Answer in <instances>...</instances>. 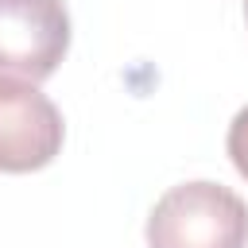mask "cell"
Masks as SVG:
<instances>
[{
    "mask_svg": "<svg viewBox=\"0 0 248 248\" xmlns=\"http://www.w3.org/2000/svg\"><path fill=\"white\" fill-rule=\"evenodd\" d=\"M244 19H248V0H244Z\"/></svg>",
    "mask_w": 248,
    "mask_h": 248,
    "instance_id": "obj_5",
    "label": "cell"
},
{
    "mask_svg": "<svg viewBox=\"0 0 248 248\" xmlns=\"http://www.w3.org/2000/svg\"><path fill=\"white\" fill-rule=\"evenodd\" d=\"M66 124L58 105L19 78H0V170L31 174L54 163L62 151Z\"/></svg>",
    "mask_w": 248,
    "mask_h": 248,
    "instance_id": "obj_3",
    "label": "cell"
},
{
    "mask_svg": "<svg viewBox=\"0 0 248 248\" xmlns=\"http://www.w3.org/2000/svg\"><path fill=\"white\" fill-rule=\"evenodd\" d=\"M248 205L221 182L170 186L147 217V248H244Z\"/></svg>",
    "mask_w": 248,
    "mask_h": 248,
    "instance_id": "obj_1",
    "label": "cell"
},
{
    "mask_svg": "<svg viewBox=\"0 0 248 248\" xmlns=\"http://www.w3.org/2000/svg\"><path fill=\"white\" fill-rule=\"evenodd\" d=\"M225 147H229V159H232L236 174H240V178H248V105L232 116L229 136H225Z\"/></svg>",
    "mask_w": 248,
    "mask_h": 248,
    "instance_id": "obj_4",
    "label": "cell"
},
{
    "mask_svg": "<svg viewBox=\"0 0 248 248\" xmlns=\"http://www.w3.org/2000/svg\"><path fill=\"white\" fill-rule=\"evenodd\" d=\"M70 50L62 0H0V78L46 81Z\"/></svg>",
    "mask_w": 248,
    "mask_h": 248,
    "instance_id": "obj_2",
    "label": "cell"
}]
</instances>
